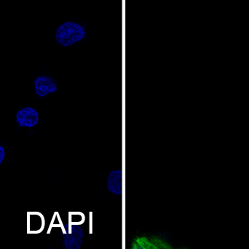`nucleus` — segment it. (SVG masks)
I'll return each instance as SVG.
<instances>
[{
	"instance_id": "nucleus-1",
	"label": "nucleus",
	"mask_w": 249,
	"mask_h": 249,
	"mask_svg": "<svg viewBox=\"0 0 249 249\" xmlns=\"http://www.w3.org/2000/svg\"><path fill=\"white\" fill-rule=\"evenodd\" d=\"M86 36V28L75 20L64 22L58 26L55 34L57 43L62 47H70L81 42Z\"/></svg>"
},
{
	"instance_id": "nucleus-2",
	"label": "nucleus",
	"mask_w": 249,
	"mask_h": 249,
	"mask_svg": "<svg viewBox=\"0 0 249 249\" xmlns=\"http://www.w3.org/2000/svg\"><path fill=\"white\" fill-rule=\"evenodd\" d=\"M77 222L74 224V221L70 219V225L67 226V228H70V231L63 233L67 235V237L62 238V244L65 249H80L83 247L86 228L79 226Z\"/></svg>"
},
{
	"instance_id": "nucleus-3",
	"label": "nucleus",
	"mask_w": 249,
	"mask_h": 249,
	"mask_svg": "<svg viewBox=\"0 0 249 249\" xmlns=\"http://www.w3.org/2000/svg\"><path fill=\"white\" fill-rule=\"evenodd\" d=\"M131 248L133 249H171L172 246L160 237H149L142 235L135 238L131 242Z\"/></svg>"
},
{
	"instance_id": "nucleus-4",
	"label": "nucleus",
	"mask_w": 249,
	"mask_h": 249,
	"mask_svg": "<svg viewBox=\"0 0 249 249\" xmlns=\"http://www.w3.org/2000/svg\"><path fill=\"white\" fill-rule=\"evenodd\" d=\"M35 92L39 97H45L58 90L56 82L46 76H38L34 81Z\"/></svg>"
},
{
	"instance_id": "nucleus-5",
	"label": "nucleus",
	"mask_w": 249,
	"mask_h": 249,
	"mask_svg": "<svg viewBox=\"0 0 249 249\" xmlns=\"http://www.w3.org/2000/svg\"><path fill=\"white\" fill-rule=\"evenodd\" d=\"M16 121L20 127H35L39 122V114L33 108H27L20 109L16 114Z\"/></svg>"
},
{
	"instance_id": "nucleus-6",
	"label": "nucleus",
	"mask_w": 249,
	"mask_h": 249,
	"mask_svg": "<svg viewBox=\"0 0 249 249\" xmlns=\"http://www.w3.org/2000/svg\"><path fill=\"white\" fill-rule=\"evenodd\" d=\"M120 176H121V174H120L118 169H114L113 171H111L109 176H108V190L109 192L112 193L115 196H118L121 193V191H120V188H121Z\"/></svg>"
},
{
	"instance_id": "nucleus-7",
	"label": "nucleus",
	"mask_w": 249,
	"mask_h": 249,
	"mask_svg": "<svg viewBox=\"0 0 249 249\" xmlns=\"http://www.w3.org/2000/svg\"><path fill=\"white\" fill-rule=\"evenodd\" d=\"M4 157H5V150H4V147L0 144V165L2 163Z\"/></svg>"
}]
</instances>
